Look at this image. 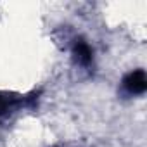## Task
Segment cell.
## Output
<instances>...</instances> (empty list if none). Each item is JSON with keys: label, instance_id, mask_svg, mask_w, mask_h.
Listing matches in <instances>:
<instances>
[{"label": "cell", "instance_id": "cell-1", "mask_svg": "<svg viewBox=\"0 0 147 147\" xmlns=\"http://www.w3.org/2000/svg\"><path fill=\"white\" fill-rule=\"evenodd\" d=\"M123 92L128 94V95H140L145 92L147 88V78H145V73L144 69H137V71H131L123 78Z\"/></svg>", "mask_w": 147, "mask_h": 147}, {"label": "cell", "instance_id": "cell-2", "mask_svg": "<svg viewBox=\"0 0 147 147\" xmlns=\"http://www.w3.org/2000/svg\"><path fill=\"white\" fill-rule=\"evenodd\" d=\"M73 54H75L78 64L90 67L94 62V50L90 49V45L83 40V38H76L75 43H73Z\"/></svg>", "mask_w": 147, "mask_h": 147}, {"label": "cell", "instance_id": "cell-3", "mask_svg": "<svg viewBox=\"0 0 147 147\" xmlns=\"http://www.w3.org/2000/svg\"><path fill=\"white\" fill-rule=\"evenodd\" d=\"M23 104L21 97H16L12 94H0V116H7L14 113Z\"/></svg>", "mask_w": 147, "mask_h": 147}]
</instances>
